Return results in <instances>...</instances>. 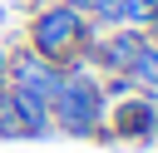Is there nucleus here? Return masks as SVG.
Listing matches in <instances>:
<instances>
[{
  "mask_svg": "<svg viewBox=\"0 0 158 153\" xmlns=\"http://www.w3.org/2000/svg\"><path fill=\"white\" fill-rule=\"evenodd\" d=\"M59 69H64V84H59V94L49 104L54 138H99L104 133V109H109L99 74L84 69L79 59L74 64H59Z\"/></svg>",
  "mask_w": 158,
  "mask_h": 153,
  "instance_id": "obj_2",
  "label": "nucleus"
},
{
  "mask_svg": "<svg viewBox=\"0 0 158 153\" xmlns=\"http://www.w3.org/2000/svg\"><path fill=\"white\" fill-rule=\"evenodd\" d=\"M5 69H10V44H0V84H5Z\"/></svg>",
  "mask_w": 158,
  "mask_h": 153,
  "instance_id": "obj_7",
  "label": "nucleus"
},
{
  "mask_svg": "<svg viewBox=\"0 0 158 153\" xmlns=\"http://www.w3.org/2000/svg\"><path fill=\"white\" fill-rule=\"evenodd\" d=\"M30 118H25V104L15 99L10 84H0V143H30Z\"/></svg>",
  "mask_w": 158,
  "mask_h": 153,
  "instance_id": "obj_5",
  "label": "nucleus"
},
{
  "mask_svg": "<svg viewBox=\"0 0 158 153\" xmlns=\"http://www.w3.org/2000/svg\"><path fill=\"white\" fill-rule=\"evenodd\" d=\"M153 10H158V0H153Z\"/></svg>",
  "mask_w": 158,
  "mask_h": 153,
  "instance_id": "obj_10",
  "label": "nucleus"
},
{
  "mask_svg": "<svg viewBox=\"0 0 158 153\" xmlns=\"http://www.w3.org/2000/svg\"><path fill=\"white\" fill-rule=\"evenodd\" d=\"M5 84L25 99V104H54V94H59V84H64V69L54 64V59H40L30 44H15L10 49V69H5Z\"/></svg>",
  "mask_w": 158,
  "mask_h": 153,
  "instance_id": "obj_3",
  "label": "nucleus"
},
{
  "mask_svg": "<svg viewBox=\"0 0 158 153\" xmlns=\"http://www.w3.org/2000/svg\"><path fill=\"white\" fill-rule=\"evenodd\" d=\"M94 39H99V25L89 15H79V10L59 5V0L35 5L30 20H25V44L40 59H54V64H74V59L84 64L89 49H94Z\"/></svg>",
  "mask_w": 158,
  "mask_h": 153,
  "instance_id": "obj_1",
  "label": "nucleus"
},
{
  "mask_svg": "<svg viewBox=\"0 0 158 153\" xmlns=\"http://www.w3.org/2000/svg\"><path fill=\"white\" fill-rule=\"evenodd\" d=\"M118 138H123V143H153V138H158V114H153V94L133 89V94H123V99H109L99 143H118Z\"/></svg>",
  "mask_w": 158,
  "mask_h": 153,
  "instance_id": "obj_4",
  "label": "nucleus"
},
{
  "mask_svg": "<svg viewBox=\"0 0 158 153\" xmlns=\"http://www.w3.org/2000/svg\"><path fill=\"white\" fill-rule=\"evenodd\" d=\"M25 5H30V10H35V5H44V0H25Z\"/></svg>",
  "mask_w": 158,
  "mask_h": 153,
  "instance_id": "obj_8",
  "label": "nucleus"
},
{
  "mask_svg": "<svg viewBox=\"0 0 158 153\" xmlns=\"http://www.w3.org/2000/svg\"><path fill=\"white\" fill-rule=\"evenodd\" d=\"M123 74L133 79V89H143V94H158V44H153V39H143V49L133 54V64H128Z\"/></svg>",
  "mask_w": 158,
  "mask_h": 153,
  "instance_id": "obj_6",
  "label": "nucleus"
},
{
  "mask_svg": "<svg viewBox=\"0 0 158 153\" xmlns=\"http://www.w3.org/2000/svg\"><path fill=\"white\" fill-rule=\"evenodd\" d=\"M0 25H5V5H0Z\"/></svg>",
  "mask_w": 158,
  "mask_h": 153,
  "instance_id": "obj_9",
  "label": "nucleus"
}]
</instances>
